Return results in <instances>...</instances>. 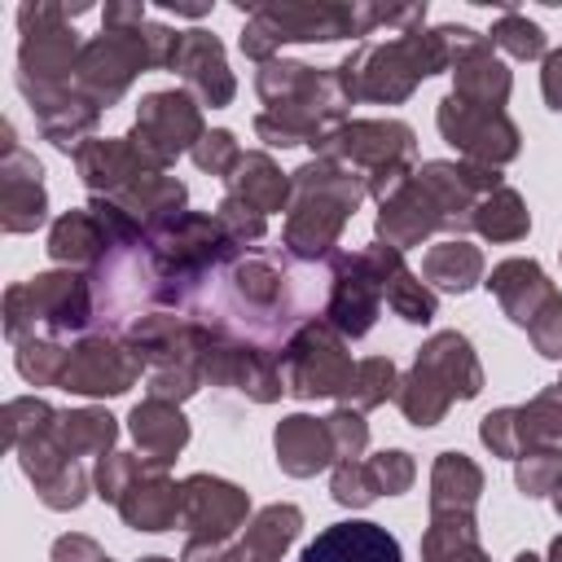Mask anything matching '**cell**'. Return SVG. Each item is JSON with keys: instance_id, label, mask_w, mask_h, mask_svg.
<instances>
[{"instance_id": "ac0fdd59", "label": "cell", "mask_w": 562, "mask_h": 562, "mask_svg": "<svg viewBox=\"0 0 562 562\" xmlns=\"http://www.w3.org/2000/svg\"><path fill=\"white\" fill-rule=\"evenodd\" d=\"M474 211H479V215H474L479 233H487L492 241H514V237H522L527 224H531L527 211H522V202H518V193H509V189H496V193L483 198Z\"/></svg>"}, {"instance_id": "7402d4cb", "label": "cell", "mask_w": 562, "mask_h": 562, "mask_svg": "<svg viewBox=\"0 0 562 562\" xmlns=\"http://www.w3.org/2000/svg\"><path fill=\"white\" fill-rule=\"evenodd\" d=\"M61 439L70 443V452L110 448V439H114V417H110V413H70V417H61Z\"/></svg>"}, {"instance_id": "603a6c76", "label": "cell", "mask_w": 562, "mask_h": 562, "mask_svg": "<svg viewBox=\"0 0 562 562\" xmlns=\"http://www.w3.org/2000/svg\"><path fill=\"white\" fill-rule=\"evenodd\" d=\"M92 246H101V233L92 228L88 215H66V220L53 228V255H57V259H88Z\"/></svg>"}, {"instance_id": "f1b7e54d", "label": "cell", "mask_w": 562, "mask_h": 562, "mask_svg": "<svg viewBox=\"0 0 562 562\" xmlns=\"http://www.w3.org/2000/svg\"><path fill=\"white\" fill-rule=\"evenodd\" d=\"M53 562H105V558H101V549H97L92 540H83V536H66V540H57Z\"/></svg>"}, {"instance_id": "f546056e", "label": "cell", "mask_w": 562, "mask_h": 562, "mask_svg": "<svg viewBox=\"0 0 562 562\" xmlns=\"http://www.w3.org/2000/svg\"><path fill=\"white\" fill-rule=\"evenodd\" d=\"M544 97L553 110H562V48L549 53V61H544Z\"/></svg>"}, {"instance_id": "ffe728a7", "label": "cell", "mask_w": 562, "mask_h": 562, "mask_svg": "<svg viewBox=\"0 0 562 562\" xmlns=\"http://www.w3.org/2000/svg\"><path fill=\"white\" fill-rule=\"evenodd\" d=\"M391 386H395L391 360H364V364L351 369V378H347L342 391H347V400H356L360 408H369V404H382L391 395Z\"/></svg>"}, {"instance_id": "9a60e30c", "label": "cell", "mask_w": 562, "mask_h": 562, "mask_svg": "<svg viewBox=\"0 0 562 562\" xmlns=\"http://www.w3.org/2000/svg\"><path fill=\"white\" fill-rule=\"evenodd\" d=\"M474 496H479V470L461 452H443L435 465V514L470 518Z\"/></svg>"}, {"instance_id": "7a4b0ae2", "label": "cell", "mask_w": 562, "mask_h": 562, "mask_svg": "<svg viewBox=\"0 0 562 562\" xmlns=\"http://www.w3.org/2000/svg\"><path fill=\"white\" fill-rule=\"evenodd\" d=\"M439 127L452 145H461L465 154L474 158H514L518 149V132L509 127V119L501 110H487V105H470L461 97H448L439 105Z\"/></svg>"}, {"instance_id": "d4e9b609", "label": "cell", "mask_w": 562, "mask_h": 562, "mask_svg": "<svg viewBox=\"0 0 562 562\" xmlns=\"http://www.w3.org/2000/svg\"><path fill=\"white\" fill-rule=\"evenodd\" d=\"M558 474H562V461H558L553 448H549V452H531V457L518 465V487H522L527 496H544Z\"/></svg>"}, {"instance_id": "6da1fadb", "label": "cell", "mask_w": 562, "mask_h": 562, "mask_svg": "<svg viewBox=\"0 0 562 562\" xmlns=\"http://www.w3.org/2000/svg\"><path fill=\"white\" fill-rule=\"evenodd\" d=\"M193 136H198V110H193V101L184 92H154V97H145L140 119H136V132H132L140 158L167 162Z\"/></svg>"}, {"instance_id": "d6986e66", "label": "cell", "mask_w": 562, "mask_h": 562, "mask_svg": "<svg viewBox=\"0 0 562 562\" xmlns=\"http://www.w3.org/2000/svg\"><path fill=\"white\" fill-rule=\"evenodd\" d=\"M44 220V189H40V162L26 171V176H9V215L4 224L18 233V228H31Z\"/></svg>"}, {"instance_id": "83f0119b", "label": "cell", "mask_w": 562, "mask_h": 562, "mask_svg": "<svg viewBox=\"0 0 562 562\" xmlns=\"http://www.w3.org/2000/svg\"><path fill=\"white\" fill-rule=\"evenodd\" d=\"M369 470H373V479H378V487L391 496V492H404L408 483H413V461H408V452H382L378 461H369Z\"/></svg>"}, {"instance_id": "ba28073f", "label": "cell", "mask_w": 562, "mask_h": 562, "mask_svg": "<svg viewBox=\"0 0 562 562\" xmlns=\"http://www.w3.org/2000/svg\"><path fill=\"white\" fill-rule=\"evenodd\" d=\"M277 457L290 474H312L321 470L329 457H338L329 422H312V417H285L277 426Z\"/></svg>"}, {"instance_id": "7c38bea8", "label": "cell", "mask_w": 562, "mask_h": 562, "mask_svg": "<svg viewBox=\"0 0 562 562\" xmlns=\"http://www.w3.org/2000/svg\"><path fill=\"white\" fill-rule=\"evenodd\" d=\"M132 435L136 443L154 457V461H167L184 439H189V426L176 408H167L162 400H149V404H136L132 413Z\"/></svg>"}, {"instance_id": "277c9868", "label": "cell", "mask_w": 562, "mask_h": 562, "mask_svg": "<svg viewBox=\"0 0 562 562\" xmlns=\"http://www.w3.org/2000/svg\"><path fill=\"white\" fill-rule=\"evenodd\" d=\"M347 378H351V364L342 347L321 329H307L285 356V382L294 395H338Z\"/></svg>"}, {"instance_id": "1f68e13d", "label": "cell", "mask_w": 562, "mask_h": 562, "mask_svg": "<svg viewBox=\"0 0 562 562\" xmlns=\"http://www.w3.org/2000/svg\"><path fill=\"white\" fill-rule=\"evenodd\" d=\"M145 562H167V558H145Z\"/></svg>"}, {"instance_id": "e0dca14e", "label": "cell", "mask_w": 562, "mask_h": 562, "mask_svg": "<svg viewBox=\"0 0 562 562\" xmlns=\"http://www.w3.org/2000/svg\"><path fill=\"white\" fill-rule=\"evenodd\" d=\"M426 277L443 290H470L479 277V250L465 241H443L426 255Z\"/></svg>"}, {"instance_id": "2e32d148", "label": "cell", "mask_w": 562, "mask_h": 562, "mask_svg": "<svg viewBox=\"0 0 562 562\" xmlns=\"http://www.w3.org/2000/svg\"><path fill=\"white\" fill-rule=\"evenodd\" d=\"M228 180H233V198L255 211H277L285 202V180L263 154H246L237 162V176H228Z\"/></svg>"}, {"instance_id": "d6a6232c", "label": "cell", "mask_w": 562, "mask_h": 562, "mask_svg": "<svg viewBox=\"0 0 562 562\" xmlns=\"http://www.w3.org/2000/svg\"><path fill=\"white\" fill-rule=\"evenodd\" d=\"M558 509H562V492H558Z\"/></svg>"}, {"instance_id": "cb8c5ba5", "label": "cell", "mask_w": 562, "mask_h": 562, "mask_svg": "<svg viewBox=\"0 0 562 562\" xmlns=\"http://www.w3.org/2000/svg\"><path fill=\"white\" fill-rule=\"evenodd\" d=\"M382 487H378V479H373V470L369 465H338V474H334V501H342V505H369L373 496H378Z\"/></svg>"}, {"instance_id": "4fadbf2b", "label": "cell", "mask_w": 562, "mask_h": 562, "mask_svg": "<svg viewBox=\"0 0 562 562\" xmlns=\"http://www.w3.org/2000/svg\"><path fill=\"white\" fill-rule=\"evenodd\" d=\"M119 509L132 527L140 531H167V522L176 518L180 509V487L162 483V479H149V483H132L123 496H119Z\"/></svg>"}, {"instance_id": "5bb4252c", "label": "cell", "mask_w": 562, "mask_h": 562, "mask_svg": "<svg viewBox=\"0 0 562 562\" xmlns=\"http://www.w3.org/2000/svg\"><path fill=\"white\" fill-rule=\"evenodd\" d=\"M299 509L294 505H272L259 514V522L246 531V544L228 558V562H272L294 536H299Z\"/></svg>"}, {"instance_id": "5b68a950", "label": "cell", "mask_w": 562, "mask_h": 562, "mask_svg": "<svg viewBox=\"0 0 562 562\" xmlns=\"http://www.w3.org/2000/svg\"><path fill=\"white\" fill-rule=\"evenodd\" d=\"M303 562H404L400 540L378 522H334L307 549Z\"/></svg>"}, {"instance_id": "484cf974", "label": "cell", "mask_w": 562, "mask_h": 562, "mask_svg": "<svg viewBox=\"0 0 562 562\" xmlns=\"http://www.w3.org/2000/svg\"><path fill=\"white\" fill-rule=\"evenodd\" d=\"M193 158H198V167H206V171H228V167L241 162L237 140H233L228 132H211V136H202V145L193 149Z\"/></svg>"}, {"instance_id": "836d02e7", "label": "cell", "mask_w": 562, "mask_h": 562, "mask_svg": "<svg viewBox=\"0 0 562 562\" xmlns=\"http://www.w3.org/2000/svg\"><path fill=\"white\" fill-rule=\"evenodd\" d=\"M105 562H110V558H105Z\"/></svg>"}, {"instance_id": "30bf717a", "label": "cell", "mask_w": 562, "mask_h": 562, "mask_svg": "<svg viewBox=\"0 0 562 562\" xmlns=\"http://www.w3.org/2000/svg\"><path fill=\"white\" fill-rule=\"evenodd\" d=\"M417 364H426L448 391H452V400H470L474 391H479V364H474V356H470V342L461 338V334H439V338H430L426 347H422V356H417Z\"/></svg>"}, {"instance_id": "3957f363", "label": "cell", "mask_w": 562, "mask_h": 562, "mask_svg": "<svg viewBox=\"0 0 562 562\" xmlns=\"http://www.w3.org/2000/svg\"><path fill=\"white\" fill-rule=\"evenodd\" d=\"M180 505L189 509V522H193V540H189V558L206 544V536H211V544H215V553L224 549V540L233 536V527L241 522V514H246V496L233 487V483H220V479H189L184 487H180Z\"/></svg>"}, {"instance_id": "8992f818", "label": "cell", "mask_w": 562, "mask_h": 562, "mask_svg": "<svg viewBox=\"0 0 562 562\" xmlns=\"http://www.w3.org/2000/svg\"><path fill=\"white\" fill-rule=\"evenodd\" d=\"M171 66L184 70L189 88H193L206 105H224V101L233 97V75H228V66H224L220 44H215L206 31H184Z\"/></svg>"}, {"instance_id": "44dd1931", "label": "cell", "mask_w": 562, "mask_h": 562, "mask_svg": "<svg viewBox=\"0 0 562 562\" xmlns=\"http://www.w3.org/2000/svg\"><path fill=\"white\" fill-rule=\"evenodd\" d=\"M492 44H501V48L514 53V57H540V53H544V31H540L536 22H527L522 13L505 9V18H501L496 31H492Z\"/></svg>"}, {"instance_id": "4316f807", "label": "cell", "mask_w": 562, "mask_h": 562, "mask_svg": "<svg viewBox=\"0 0 562 562\" xmlns=\"http://www.w3.org/2000/svg\"><path fill=\"white\" fill-rule=\"evenodd\" d=\"M531 338H536V347L544 351V356H562V299L553 294L549 303H544V312L531 321Z\"/></svg>"}, {"instance_id": "4dcf8cb0", "label": "cell", "mask_w": 562, "mask_h": 562, "mask_svg": "<svg viewBox=\"0 0 562 562\" xmlns=\"http://www.w3.org/2000/svg\"><path fill=\"white\" fill-rule=\"evenodd\" d=\"M553 558H558V562H562V540H553Z\"/></svg>"}, {"instance_id": "8fae6325", "label": "cell", "mask_w": 562, "mask_h": 562, "mask_svg": "<svg viewBox=\"0 0 562 562\" xmlns=\"http://www.w3.org/2000/svg\"><path fill=\"white\" fill-rule=\"evenodd\" d=\"M461 101L470 105H487V110H501V101L509 97V70L501 61H492L487 48L470 53L465 61H457V92Z\"/></svg>"}, {"instance_id": "9c48e42d", "label": "cell", "mask_w": 562, "mask_h": 562, "mask_svg": "<svg viewBox=\"0 0 562 562\" xmlns=\"http://www.w3.org/2000/svg\"><path fill=\"white\" fill-rule=\"evenodd\" d=\"M487 285L501 294L505 312H509L518 325H531V321L540 316V307L553 299V290H549L544 272H540L536 263H522V259L501 263V268L492 272V281H487Z\"/></svg>"}, {"instance_id": "52a82bcc", "label": "cell", "mask_w": 562, "mask_h": 562, "mask_svg": "<svg viewBox=\"0 0 562 562\" xmlns=\"http://www.w3.org/2000/svg\"><path fill=\"white\" fill-rule=\"evenodd\" d=\"M132 373H136V360H127L123 351H114L105 342H88V347L70 351L61 382H66V391H83V395H119V391H127Z\"/></svg>"}]
</instances>
